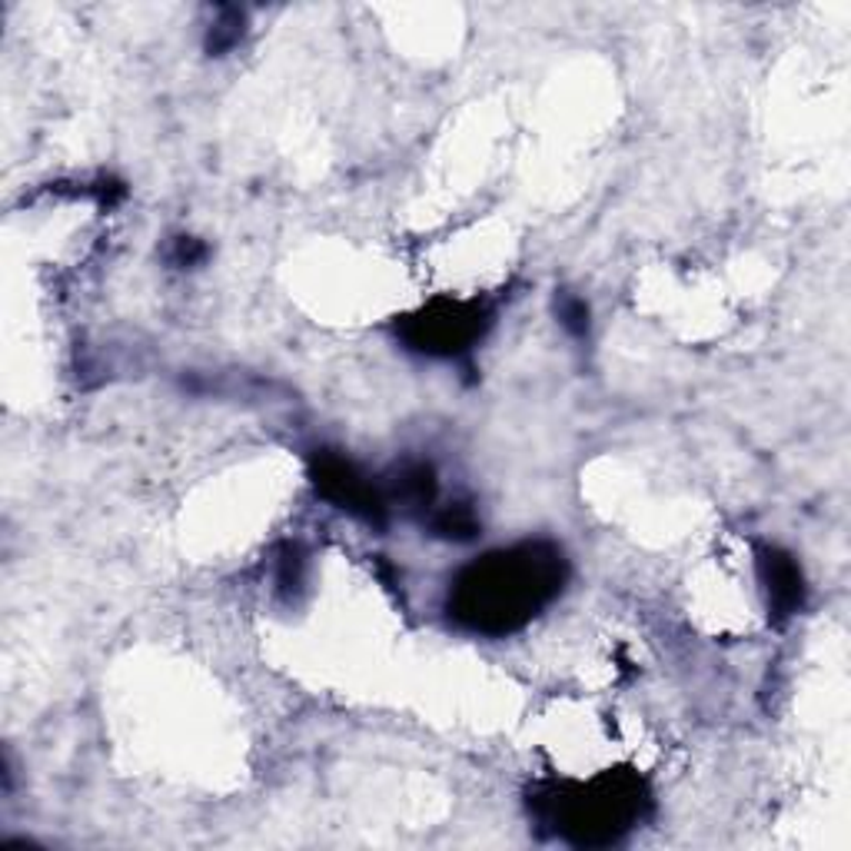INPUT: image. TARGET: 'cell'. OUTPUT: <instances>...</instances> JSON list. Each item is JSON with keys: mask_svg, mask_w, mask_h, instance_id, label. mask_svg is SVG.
Instances as JSON below:
<instances>
[{"mask_svg": "<svg viewBox=\"0 0 851 851\" xmlns=\"http://www.w3.org/2000/svg\"><path fill=\"white\" fill-rule=\"evenodd\" d=\"M569 563L552 542H519L466 566L449 589V619L479 636H509L566 586Z\"/></svg>", "mask_w": 851, "mask_h": 851, "instance_id": "6da1fadb", "label": "cell"}, {"mask_svg": "<svg viewBox=\"0 0 851 851\" xmlns=\"http://www.w3.org/2000/svg\"><path fill=\"white\" fill-rule=\"evenodd\" d=\"M642 782L626 775H609L593 785H576L569 792H552L539 799V819L552 832L576 845H613L642 819L645 805Z\"/></svg>", "mask_w": 851, "mask_h": 851, "instance_id": "7a4b0ae2", "label": "cell"}, {"mask_svg": "<svg viewBox=\"0 0 851 851\" xmlns=\"http://www.w3.org/2000/svg\"><path fill=\"white\" fill-rule=\"evenodd\" d=\"M489 313L479 303H436L403 326L410 350L426 356H459L482 336Z\"/></svg>", "mask_w": 851, "mask_h": 851, "instance_id": "3957f363", "label": "cell"}, {"mask_svg": "<svg viewBox=\"0 0 851 851\" xmlns=\"http://www.w3.org/2000/svg\"><path fill=\"white\" fill-rule=\"evenodd\" d=\"M313 482H316V489H320L330 502H336L340 509H350L353 516L383 526L387 502H383L380 489H376L350 459L333 456V452L316 456V459H313Z\"/></svg>", "mask_w": 851, "mask_h": 851, "instance_id": "277c9868", "label": "cell"}, {"mask_svg": "<svg viewBox=\"0 0 851 851\" xmlns=\"http://www.w3.org/2000/svg\"><path fill=\"white\" fill-rule=\"evenodd\" d=\"M755 566H759V583L765 589L769 613L779 623L802 613V606H805V576H802V566L795 563V556L779 549V546H762L759 556H755Z\"/></svg>", "mask_w": 851, "mask_h": 851, "instance_id": "5b68a950", "label": "cell"}, {"mask_svg": "<svg viewBox=\"0 0 851 851\" xmlns=\"http://www.w3.org/2000/svg\"><path fill=\"white\" fill-rule=\"evenodd\" d=\"M246 33V13L239 7H219L216 17L207 27V53L211 57H226Z\"/></svg>", "mask_w": 851, "mask_h": 851, "instance_id": "8992f818", "label": "cell"}, {"mask_svg": "<svg viewBox=\"0 0 851 851\" xmlns=\"http://www.w3.org/2000/svg\"><path fill=\"white\" fill-rule=\"evenodd\" d=\"M397 496L407 502V509H429L436 499V476L426 462H413L397 476Z\"/></svg>", "mask_w": 851, "mask_h": 851, "instance_id": "52a82bcc", "label": "cell"}, {"mask_svg": "<svg viewBox=\"0 0 851 851\" xmlns=\"http://www.w3.org/2000/svg\"><path fill=\"white\" fill-rule=\"evenodd\" d=\"M432 529H436V536H442V539L466 542V539H472V536L479 532V519H476V512H472L469 506L452 502V506H446V509L436 512Z\"/></svg>", "mask_w": 851, "mask_h": 851, "instance_id": "ba28073f", "label": "cell"}, {"mask_svg": "<svg viewBox=\"0 0 851 851\" xmlns=\"http://www.w3.org/2000/svg\"><path fill=\"white\" fill-rule=\"evenodd\" d=\"M556 316L563 323V330L576 340H586L589 336V326H593V313H589V303L569 290H563L556 296Z\"/></svg>", "mask_w": 851, "mask_h": 851, "instance_id": "9c48e42d", "label": "cell"}, {"mask_svg": "<svg viewBox=\"0 0 851 851\" xmlns=\"http://www.w3.org/2000/svg\"><path fill=\"white\" fill-rule=\"evenodd\" d=\"M303 566H306V559L300 556V549L286 546V552L280 556V573H276V589L283 596H293L303 586Z\"/></svg>", "mask_w": 851, "mask_h": 851, "instance_id": "30bf717a", "label": "cell"}, {"mask_svg": "<svg viewBox=\"0 0 851 851\" xmlns=\"http://www.w3.org/2000/svg\"><path fill=\"white\" fill-rule=\"evenodd\" d=\"M174 266H184V270H194L207 260V246L194 236H177L174 243V253H170Z\"/></svg>", "mask_w": 851, "mask_h": 851, "instance_id": "8fae6325", "label": "cell"}]
</instances>
